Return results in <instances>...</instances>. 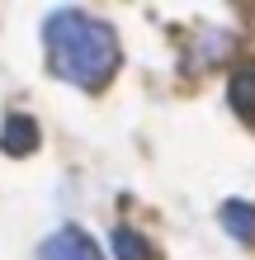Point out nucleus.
I'll use <instances>...</instances> for the list:
<instances>
[{"mask_svg":"<svg viewBox=\"0 0 255 260\" xmlns=\"http://www.w3.org/2000/svg\"><path fill=\"white\" fill-rule=\"evenodd\" d=\"M43 43H48V67L81 90L109 85L123 57L118 34L90 10H52L43 19Z\"/></svg>","mask_w":255,"mask_h":260,"instance_id":"1","label":"nucleus"},{"mask_svg":"<svg viewBox=\"0 0 255 260\" xmlns=\"http://www.w3.org/2000/svg\"><path fill=\"white\" fill-rule=\"evenodd\" d=\"M38 260H104V251L95 246V237L81 227H62L38 246Z\"/></svg>","mask_w":255,"mask_h":260,"instance_id":"2","label":"nucleus"},{"mask_svg":"<svg viewBox=\"0 0 255 260\" xmlns=\"http://www.w3.org/2000/svg\"><path fill=\"white\" fill-rule=\"evenodd\" d=\"M38 137L43 133H38V123L28 114H10L5 128H0V147H5L10 156H33V151H38Z\"/></svg>","mask_w":255,"mask_h":260,"instance_id":"3","label":"nucleus"},{"mask_svg":"<svg viewBox=\"0 0 255 260\" xmlns=\"http://www.w3.org/2000/svg\"><path fill=\"white\" fill-rule=\"evenodd\" d=\"M222 227H227L232 241H241V246H255V204H246V199H227V204L217 208Z\"/></svg>","mask_w":255,"mask_h":260,"instance_id":"4","label":"nucleus"},{"mask_svg":"<svg viewBox=\"0 0 255 260\" xmlns=\"http://www.w3.org/2000/svg\"><path fill=\"white\" fill-rule=\"evenodd\" d=\"M227 104L246 118V123H255V62H246V67L232 71V81H227Z\"/></svg>","mask_w":255,"mask_h":260,"instance_id":"5","label":"nucleus"},{"mask_svg":"<svg viewBox=\"0 0 255 260\" xmlns=\"http://www.w3.org/2000/svg\"><path fill=\"white\" fill-rule=\"evenodd\" d=\"M114 260H156V246L147 241L137 227H114Z\"/></svg>","mask_w":255,"mask_h":260,"instance_id":"6","label":"nucleus"}]
</instances>
